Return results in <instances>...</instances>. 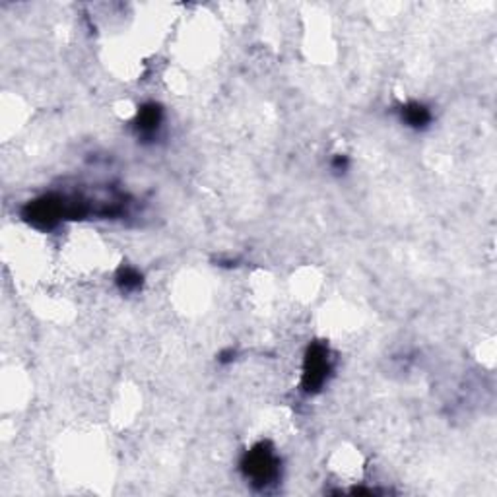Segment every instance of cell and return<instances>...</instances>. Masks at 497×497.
Instances as JSON below:
<instances>
[{"label":"cell","mask_w":497,"mask_h":497,"mask_svg":"<svg viewBox=\"0 0 497 497\" xmlns=\"http://www.w3.org/2000/svg\"><path fill=\"white\" fill-rule=\"evenodd\" d=\"M245 470H247V476L253 478V484L264 486L276 476V458L272 457L270 450H253L249 455Z\"/></svg>","instance_id":"cell-1"},{"label":"cell","mask_w":497,"mask_h":497,"mask_svg":"<svg viewBox=\"0 0 497 497\" xmlns=\"http://www.w3.org/2000/svg\"><path fill=\"white\" fill-rule=\"evenodd\" d=\"M404 118H406V123H408L410 127H424V125L429 123V113H427L426 107H422V105H412V107H408L406 113H404Z\"/></svg>","instance_id":"cell-2"}]
</instances>
